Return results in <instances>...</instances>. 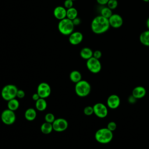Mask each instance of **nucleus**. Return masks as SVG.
I'll return each mask as SVG.
<instances>
[{
	"instance_id": "nucleus-36",
	"label": "nucleus",
	"mask_w": 149,
	"mask_h": 149,
	"mask_svg": "<svg viewBox=\"0 0 149 149\" xmlns=\"http://www.w3.org/2000/svg\"><path fill=\"white\" fill-rule=\"evenodd\" d=\"M146 26H147V28L148 29V30H149V17L147 19V21H146Z\"/></svg>"
},
{
	"instance_id": "nucleus-14",
	"label": "nucleus",
	"mask_w": 149,
	"mask_h": 149,
	"mask_svg": "<svg viewBox=\"0 0 149 149\" xmlns=\"http://www.w3.org/2000/svg\"><path fill=\"white\" fill-rule=\"evenodd\" d=\"M53 14L56 19L62 20L66 17V9L63 6H58L54 8Z\"/></svg>"
},
{
	"instance_id": "nucleus-16",
	"label": "nucleus",
	"mask_w": 149,
	"mask_h": 149,
	"mask_svg": "<svg viewBox=\"0 0 149 149\" xmlns=\"http://www.w3.org/2000/svg\"><path fill=\"white\" fill-rule=\"evenodd\" d=\"M37 116V112L35 109L33 108H29L27 109L24 112V118L29 121L34 120Z\"/></svg>"
},
{
	"instance_id": "nucleus-19",
	"label": "nucleus",
	"mask_w": 149,
	"mask_h": 149,
	"mask_svg": "<svg viewBox=\"0 0 149 149\" xmlns=\"http://www.w3.org/2000/svg\"><path fill=\"white\" fill-rule=\"evenodd\" d=\"M36 108L39 111H44L47 107V103L45 98H40L36 101Z\"/></svg>"
},
{
	"instance_id": "nucleus-23",
	"label": "nucleus",
	"mask_w": 149,
	"mask_h": 149,
	"mask_svg": "<svg viewBox=\"0 0 149 149\" xmlns=\"http://www.w3.org/2000/svg\"><path fill=\"white\" fill-rule=\"evenodd\" d=\"M19 107V102L16 98H13L8 101V108L13 111H16Z\"/></svg>"
},
{
	"instance_id": "nucleus-28",
	"label": "nucleus",
	"mask_w": 149,
	"mask_h": 149,
	"mask_svg": "<svg viewBox=\"0 0 149 149\" xmlns=\"http://www.w3.org/2000/svg\"><path fill=\"white\" fill-rule=\"evenodd\" d=\"M109 130L112 131V132H113L114 130H115L116 129V127H117V125H116V123L113 122V121H111L109 122L108 125H107V127Z\"/></svg>"
},
{
	"instance_id": "nucleus-20",
	"label": "nucleus",
	"mask_w": 149,
	"mask_h": 149,
	"mask_svg": "<svg viewBox=\"0 0 149 149\" xmlns=\"http://www.w3.org/2000/svg\"><path fill=\"white\" fill-rule=\"evenodd\" d=\"M40 129L41 132L45 134H48L52 132L53 130L52 124L51 123H48L47 122H44L40 127Z\"/></svg>"
},
{
	"instance_id": "nucleus-6",
	"label": "nucleus",
	"mask_w": 149,
	"mask_h": 149,
	"mask_svg": "<svg viewBox=\"0 0 149 149\" xmlns=\"http://www.w3.org/2000/svg\"><path fill=\"white\" fill-rule=\"evenodd\" d=\"M1 119L2 122L6 125H11L15 123L16 116L15 111L9 109H4L1 115Z\"/></svg>"
},
{
	"instance_id": "nucleus-4",
	"label": "nucleus",
	"mask_w": 149,
	"mask_h": 149,
	"mask_svg": "<svg viewBox=\"0 0 149 149\" xmlns=\"http://www.w3.org/2000/svg\"><path fill=\"white\" fill-rule=\"evenodd\" d=\"M74 91L79 97H85L90 93L91 85L87 81L81 80L76 83Z\"/></svg>"
},
{
	"instance_id": "nucleus-29",
	"label": "nucleus",
	"mask_w": 149,
	"mask_h": 149,
	"mask_svg": "<svg viewBox=\"0 0 149 149\" xmlns=\"http://www.w3.org/2000/svg\"><path fill=\"white\" fill-rule=\"evenodd\" d=\"M64 7L67 9L73 7V1L72 0H65L64 1Z\"/></svg>"
},
{
	"instance_id": "nucleus-2",
	"label": "nucleus",
	"mask_w": 149,
	"mask_h": 149,
	"mask_svg": "<svg viewBox=\"0 0 149 149\" xmlns=\"http://www.w3.org/2000/svg\"><path fill=\"white\" fill-rule=\"evenodd\" d=\"M113 134L112 131L107 127L100 128L97 130L95 133V139L101 144H108L111 142L113 139Z\"/></svg>"
},
{
	"instance_id": "nucleus-11",
	"label": "nucleus",
	"mask_w": 149,
	"mask_h": 149,
	"mask_svg": "<svg viewBox=\"0 0 149 149\" xmlns=\"http://www.w3.org/2000/svg\"><path fill=\"white\" fill-rule=\"evenodd\" d=\"M110 27L113 29H119L123 25V20L122 17L118 13H113L108 19Z\"/></svg>"
},
{
	"instance_id": "nucleus-31",
	"label": "nucleus",
	"mask_w": 149,
	"mask_h": 149,
	"mask_svg": "<svg viewBox=\"0 0 149 149\" xmlns=\"http://www.w3.org/2000/svg\"><path fill=\"white\" fill-rule=\"evenodd\" d=\"M25 96V92L23 90H20L18 89L17 94H16V97L18 98H23Z\"/></svg>"
},
{
	"instance_id": "nucleus-21",
	"label": "nucleus",
	"mask_w": 149,
	"mask_h": 149,
	"mask_svg": "<svg viewBox=\"0 0 149 149\" xmlns=\"http://www.w3.org/2000/svg\"><path fill=\"white\" fill-rule=\"evenodd\" d=\"M81 74L78 70H73L69 74L70 80L75 84L81 80Z\"/></svg>"
},
{
	"instance_id": "nucleus-30",
	"label": "nucleus",
	"mask_w": 149,
	"mask_h": 149,
	"mask_svg": "<svg viewBox=\"0 0 149 149\" xmlns=\"http://www.w3.org/2000/svg\"><path fill=\"white\" fill-rule=\"evenodd\" d=\"M93 56L96 59H100L102 56V52L100 50H95L93 52Z\"/></svg>"
},
{
	"instance_id": "nucleus-25",
	"label": "nucleus",
	"mask_w": 149,
	"mask_h": 149,
	"mask_svg": "<svg viewBox=\"0 0 149 149\" xmlns=\"http://www.w3.org/2000/svg\"><path fill=\"white\" fill-rule=\"evenodd\" d=\"M107 5L109 9L111 10H114L118 7V2L117 0H109Z\"/></svg>"
},
{
	"instance_id": "nucleus-5",
	"label": "nucleus",
	"mask_w": 149,
	"mask_h": 149,
	"mask_svg": "<svg viewBox=\"0 0 149 149\" xmlns=\"http://www.w3.org/2000/svg\"><path fill=\"white\" fill-rule=\"evenodd\" d=\"M17 90L18 88L15 85L11 84L5 85L1 90V97L4 100L8 101L16 97Z\"/></svg>"
},
{
	"instance_id": "nucleus-3",
	"label": "nucleus",
	"mask_w": 149,
	"mask_h": 149,
	"mask_svg": "<svg viewBox=\"0 0 149 149\" xmlns=\"http://www.w3.org/2000/svg\"><path fill=\"white\" fill-rule=\"evenodd\" d=\"M74 25L72 20L67 17L59 20L58 24V29L59 33L64 36H69L73 32Z\"/></svg>"
},
{
	"instance_id": "nucleus-7",
	"label": "nucleus",
	"mask_w": 149,
	"mask_h": 149,
	"mask_svg": "<svg viewBox=\"0 0 149 149\" xmlns=\"http://www.w3.org/2000/svg\"><path fill=\"white\" fill-rule=\"evenodd\" d=\"M86 66L90 72L95 74L99 73L102 68L100 60L94 58L93 56L87 60Z\"/></svg>"
},
{
	"instance_id": "nucleus-17",
	"label": "nucleus",
	"mask_w": 149,
	"mask_h": 149,
	"mask_svg": "<svg viewBox=\"0 0 149 149\" xmlns=\"http://www.w3.org/2000/svg\"><path fill=\"white\" fill-rule=\"evenodd\" d=\"M80 55L83 59L88 60V59L93 57V51L88 47H84L80 50Z\"/></svg>"
},
{
	"instance_id": "nucleus-8",
	"label": "nucleus",
	"mask_w": 149,
	"mask_h": 149,
	"mask_svg": "<svg viewBox=\"0 0 149 149\" xmlns=\"http://www.w3.org/2000/svg\"><path fill=\"white\" fill-rule=\"evenodd\" d=\"M51 92V87L49 84L46 82H41L37 86V93L40 98L45 99L50 95Z\"/></svg>"
},
{
	"instance_id": "nucleus-22",
	"label": "nucleus",
	"mask_w": 149,
	"mask_h": 149,
	"mask_svg": "<svg viewBox=\"0 0 149 149\" xmlns=\"http://www.w3.org/2000/svg\"><path fill=\"white\" fill-rule=\"evenodd\" d=\"M77 15L78 12L75 8L72 7L66 9V17L68 19L73 20L74 19L77 17Z\"/></svg>"
},
{
	"instance_id": "nucleus-24",
	"label": "nucleus",
	"mask_w": 149,
	"mask_h": 149,
	"mask_svg": "<svg viewBox=\"0 0 149 149\" xmlns=\"http://www.w3.org/2000/svg\"><path fill=\"white\" fill-rule=\"evenodd\" d=\"M112 14V10L109 9L108 6H104L100 10V15L105 18L109 19Z\"/></svg>"
},
{
	"instance_id": "nucleus-37",
	"label": "nucleus",
	"mask_w": 149,
	"mask_h": 149,
	"mask_svg": "<svg viewBox=\"0 0 149 149\" xmlns=\"http://www.w3.org/2000/svg\"><path fill=\"white\" fill-rule=\"evenodd\" d=\"M143 1L146 2H149V0H143Z\"/></svg>"
},
{
	"instance_id": "nucleus-18",
	"label": "nucleus",
	"mask_w": 149,
	"mask_h": 149,
	"mask_svg": "<svg viewBox=\"0 0 149 149\" xmlns=\"http://www.w3.org/2000/svg\"><path fill=\"white\" fill-rule=\"evenodd\" d=\"M140 42L146 47H149V30L143 31L139 36Z\"/></svg>"
},
{
	"instance_id": "nucleus-32",
	"label": "nucleus",
	"mask_w": 149,
	"mask_h": 149,
	"mask_svg": "<svg viewBox=\"0 0 149 149\" xmlns=\"http://www.w3.org/2000/svg\"><path fill=\"white\" fill-rule=\"evenodd\" d=\"M136 100H137V99L134 97H133L132 95H130L128 97V102L130 104H134L136 102Z\"/></svg>"
},
{
	"instance_id": "nucleus-12",
	"label": "nucleus",
	"mask_w": 149,
	"mask_h": 149,
	"mask_svg": "<svg viewBox=\"0 0 149 149\" xmlns=\"http://www.w3.org/2000/svg\"><path fill=\"white\" fill-rule=\"evenodd\" d=\"M120 98L116 94H111L107 98V106L111 109H116L120 105Z\"/></svg>"
},
{
	"instance_id": "nucleus-27",
	"label": "nucleus",
	"mask_w": 149,
	"mask_h": 149,
	"mask_svg": "<svg viewBox=\"0 0 149 149\" xmlns=\"http://www.w3.org/2000/svg\"><path fill=\"white\" fill-rule=\"evenodd\" d=\"M83 112L84 115L87 116H90L92 114L94 113V109H93V107L91 106H87L84 108Z\"/></svg>"
},
{
	"instance_id": "nucleus-35",
	"label": "nucleus",
	"mask_w": 149,
	"mask_h": 149,
	"mask_svg": "<svg viewBox=\"0 0 149 149\" xmlns=\"http://www.w3.org/2000/svg\"><path fill=\"white\" fill-rule=\"evenodd\" d=\"M39 98H40V96H39V95L37 93H34V94H33V95H32V99H33V100L35 102H36V101H37Z\"/></svg>"
},
{
	"instance_id": "nucleus-10",
	"label": "nucleus",
	"mask_w": 149,
	"mask_h": 149,
	"mask_svg": "<svg viewBox=\"0 0 149 149\" xmlns=\"http://www.w3.org/2000/svg\"><path fill=\"white\" fill-rule=\"evenodd\" d=\"M52 124L53 130L57 132H63L66 130L68 127V121L65 119L62 118L55 119Z\"/></svg>"
},
{
	"instance_id": "nucleus-38",
	"label": "nucleus",
	"mask_w": 149,
	"mask_h": 149,
	"mask_svg": "<svg viewBox=\"0 0 149 149\" xmlns=\"http://www.w3.org/2000/svg\"><path fill=\"white\" fill-rule=\"evenodd\" d=\"M72 1H76V0H72Z\"/></svg>"
},
{
	"instance_id": "nucleus-33",
	"label": "nucleus",
	"mask_w": 149,
	"mask_h": 149,
	"mask_svg": "<svg viewBox=\"0 0 149 149\" xmlns=\"http://www.w3.org/2000/svg\"><path fill=\"white\" fill-rule=\"evenodd\" d=\"M72 22H73V23L74 24V26H78L81 23V19L79 17H77L75 19H74L72 20Z\"/></svg>"
},
{
	"instance_id": "nucleus-26",
	"label": "nucleus",
	"mask_w": 149,
	"mask_h": 149,
	"mask_svg": "<svg viewBox=\"0 0 149 149\" xmlns=\"http://www.w3.org/2000/svg\"><path fill=\"white\" fill-rule=\"evenodd\" d=\"M44 119H45V122L52 123L54 122V121L55 120V116H54V115L53 113H47L45 115Z\"/></svg>"
},
{
	"instance_id": "nucleus-9",
	"label": "nucleus",
	"mask_w": 149,
	"mask_h": 149,
	"mask_svg": "<svg viewBox=\"0 0 149 149\" xmlns=\"http://www.w3.org/2000/svg\"><path fill=\"white\" fill-rule=\"evenodd\" d=\"M94 113L100 118H105L108 113L107 107L101 102H98L93 105Z\"/></svg>"
},
{
	"instance_id": "nucleus-13",
	"label": "nucleus",
	"mask_w": 149,
	"mask_h": 149,
	"mask_svg": "<svg viewBox=\"0 0 149 149\" xmlns=\"http://www.w3.org/2000/svg\"><path fill=\"white\" fill-rule=\"evenodd\" d=\"M83 40V35L80 31H73L69 36V42L73 45L80 44Z\"/></svg>"
},
{
	"instance_id": "nucleus-34",
	"label": "nucleus",
	"mask_w": 149,
	"mask_h": 149,
	"mask_svg": "<svg viewBox=\"0 0 149 149\" xmlns=\"http://www.w3.org/2000/svg\"><path fill=\"white\" fill-rule=\"evenodd\" d=\"M96 1H97V2L101 6H104L107 5L109 1V0H96Z\"/></svg>"
},
{
	"instance_id": "nucleus-15",
	"label": "nucleus",
	"mask_w": 149,
	"mask_h": 149,
	"mask_svg": "<svg viewBox=\"0 0 149 149\" xmlns=\"http://www.w3.org/2000/svg\"><path fill=\"white\" fill-rule=\"evenodd\" d=\"M146 94V88L141 86H136L132 90V95L137 100L143 98Z\"/></svg>"
},
{
	"instance_id": "nucleus-1",
	"label": "nucleus",
	"mask_w": 149,
	"mask_h": 149,
	"mask_svg": "<svg viewBox=\"0 0 149 149\" xmlns=\"http://www.w3.org/2000/svg\"><path fill=\"white\" fill-rule=\"evenodd\" d=\"M110 25L108 19L101 15L95 16L91 21V31L96 34H102L106 33L109 29Z\"/></svg>"
}]
</instances>
